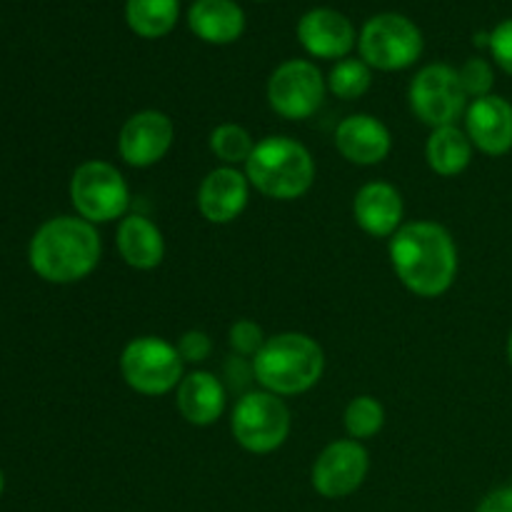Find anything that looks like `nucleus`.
Returning a JSON list of instances; mask_svg holds the SVG:
<instances>
[{"instance_id":"1","label":"nucleus","mask_w":512,"mask_h":512,"mask_svg":"<svg viewBox=\"0 0 512 512\" xmlns=\"http://www.w3.org/2000/svg\"><path fill=\"white\" fill-rule=\"evenodd\" d=\"M388 253L398 280L418 298H440L458 278V245L433 220L405 223L390 238Z\"/></svg>"},{"instance_id":"2","label":"nucleus","mask_w":512,"mask_h":512,"mask_svg":"<svg viewBox=\"0 0 512 512\" xmlns=\"http://www.w3.org/2000/svg\"><path fill=\"white\" fill-rule=\"evenodd\" d=\"M103 243L93 223L78 215H60L35 230L28 248L35 275L55 285L85 280L100 263Z\"/></svg>"},{"instance_id":"3","label":"nucleus","mask_w":512,"mask_h":512,"mask_svg":"<svg viewBox=\"0 0 512 512\" xmlns=\"http://www.w3.org/2000/svg\"><path fill=\"white\" fill-rule=\"evenodd\" d=\"M323 370L325 353L318 340L295 330L268 338L253 358L255 380L280 398L308 393L323 378Z\"/></svg>"},{"instance_id":"4","label":"nucleus","mask_w":512,"mask_h":512,"mask_svg":"<svg viewBox=\"0 0 512 512\" xmlns=\"http://www.w3.org/2000/svg\"><path fill=\"white\" fill-rule=\"evenodd\" d=\"M245 175L260 195L270 200H298L313 188L315 160L303 143L285 135H268L255 143Z\"/></svg>"},{"instance_id":"5","label":"nucleus","mask_w":512,"mask_h":512,"mask_svg":"<svg viewBox=\"0 0 512 512\" xmlns=\"http://www.w3.org/2000/svg\"><path fill=\"white\" fill-rule=\"evenodd\" d=\"M183 365L178 348L158 335L133 338L120 353L123 380L135 393L148 395V398L178 390L180 380L185 378Z\"/></svg>"},{"instance_id":"6","label":"nucleus","mask_w":512,"mask_h":512,"mask_svg":"<svg viewBox=\"0 0 512 512\" xmlns=\"http://www.w3.org/2000/svg\"><path fill=\"white\" fill-rule=\"evenodd\" d=\"M70 200L78 218L93 225L113 223L128 215L130 188L113 163L85 160L70 178Z\"/></svg>"},{"instance_id":"7","label":"nucleus","mask_w":512,"mask_h":512,"mask_svg":"<svg viewBox=\"0 0 512 512\" xmlns=\"http://www.w3.org/2000/svg\"><path fill=\"white\" fill-rule=\"evenodd\" d=\"M230 430L235 443L248 453H275L290 435V410L280 395L253 390L235 403Z\"/></svg>"},{"instance_id":"8","label":"nucleus","mask_w":512,"mask_h":512,"mask_svg":"<svg viewBox=\"0 0 512 512\" xmlns=\"http://www.w3.org/2000/svg\"><path fill=\"white\" fill-rule=\"evenodd\" d=\"M420 53H423V33L405 15H375L360 33V58L370 68L385 70V73L410 68L420 58Z\"/></svg>"},{"instance_id":"9","label":"nucleus","mask_w":512,"mask_h":512,"mask_svg":"<svg viewBox=\"0 0 512 512\" xmlns=\"http://www.w3.org/2000/svg\"><path fill=\"white\" fill-rule=\"evenodd\" d=\"M408 100L415 118L433 130L455 125L468 110V95L458 70L445 63L425 65L410 83Z\"/></svg>"},{"instance_id":"10","label":"nucleus","mask_w":512,"mask_h":512,"mask_svg":"<svg viewBox=\"0 0 512 512\" xmlns=\"http://www.w3.org/2000/svg\"><path fill=\"white\" fill-rule=\"evenodd\" d=\"M323 73L310 60H285L268 80V103L285 120H308L325 100Z\"/></svg>"},{"instance_id":"11","label":"nucleus","mask_w":512,"mask_h":512,"mask_svg":"<svg viewBox=\"0 0 512 512\" xmlns=\"http://www.w3.org/2000/svg\"><path fill=\"white\" fill-rule=\"evenodd\" d=\"M370 470V455L363 443L353 438L335 440L315 458L310 470V483L315 493L328 500L353 495L365 483Z\"/></svg>"},{"instance_id":"12","label":"nucleus","mask_w":512,"mask_h":512,"mask_svg":"<svg viewBox=\"0 0 512 512\" xmlns=\"http://www.w3.org/2000/svg\"><path fill=\"white\" fill-rule=\"evenodd\" d=\"M175 125L163 110H140L123 123L118 133V153L130 168H150L173 148Z\"/></svg>"},{"instance_id":"13","label":"nucleus","mask_w":512,"mask_h":512,"mask_svg":"<svg viewBox=\"0 0 512 512\" xmlns=\"http://www.w3.org/2000/svg\"><path fill=\"white\" fill-rule=\"evenodd\" d=\"M250 198L248 175L220 165L203 178L198 188V210L208 223L228 225L243 215Z\"/></svg>"},{"instance_id":"14","label":"nucleus","mask_w":512,"mask_h":512,"mask_svg":"<svg viewBox=\"0 0 512 512\" xmlns=\"http://www.w3.org/2000/svg\"><path fill=\"white\" fill-rule=\"evenodd\" d=\"M465 133L470 143L485 155H500L512 150V103L500 95H485L473 100L465 110Z\"/></svg>"},{"instance_id":"15","label":"nucleus","mask_w":512,"mask_h":512,"mask_svg":"<svg viewBox=\"0 0 512 512\" xmlns=\"http://www.w3.org/2000/svg\"><path fill=\"white\" fill-rule=\"evenodd\" d=\"M335 148L353 165H378L393 150V135L375 115L355 113L335 130Z\"/></svg>"},{"instance_id":"16","label":"nucleus","mask_w":512,"mask_h":512,"mask_svg":"<svg viewBox=\"0 0 512 512\" xmlns=\"http://www.w3.org/2000/svg\"><path fill=\"white\" fill-rule=\"evenodd\" d=\"M403 195L383 180L365 183L353 198V218L370 238H393L403 228Z\"/></svg>"},{"instance_id":"17","label":"nucleus","mask_w":512,"mask_h":512,"mask_svg":"<svg viewBox=\"0 0 512 512\" xmlns=\"http://www.w3.org/2000/svg\"><path fill=\"white\" fill-rule=\"evenodd\" d=\"M298 40L313 58L338 60L355 48V28L338 10L315 8L300 18Z\"/></svg>"},{"instance_id":"18","label":"nucleus","mask_w":512,"mask_h":512,"mask_svg":"<svg viewBox=\"0 0 512 512\" xmlns=\"http://www.w3.org/2000/svg\"><path fill=\"white\" fill-rule=\"evenodd\" d=\"M225 385L218 375L208 370H193L185 375L178 385V413L183 415L185 423L195 428H208L218 423V418L225 410Z\"/></svg>"},{"instance_id":"19","label":"nucleus","mask_w":512,"mask_h":512,"mask_svg":"<svg viewBox=\"0 0 512 512\" xmlns=\"http://www.w3.org/2000/svg\"><path fill=\"white\" fill-rule=\"evenodd\" d=\"M115 245L125 265L135 270H155L165 258V238L145 215H125L118 223Z\"/></svg>"},{"instance_id":"20","label":"nucleus","mask_w":512,"mask_h":512,"mask_svg":"<svg viewBox=\"0 0 512 512\" xmlns=\"http://www.w3.org/2000/svg\"><path fill=\"white\" fill-rule=\"evenodd\" d=\"M188 23L190 30L205 43L228 45L243 35L245 15L233 0H195Z\"/></svg>"},{"instance_id":"21","label":"nucleus","mask_w":512,"mask_h":512,"mask_svg":"<svg viewBox=\"0 0 512 512\" xmlns=\"http://www.w3.org/2000/svg\"><path fill=\"white\" fill-rule=\"evenodd\" d=\"M473 150L475 145L470 143L465 130H460L458 125H445V128H435L430 133L428 143H425V158H428L433 173L443 175V178H455L470 165Z\"/></svg>"},{"instance_id":"22","label":"nucleus","mask_w":512,"mask_h":512,"mask_svg":"<svg viewBox=\"0 0 512 512\" xmlns=\"http://www.w3.org/2000/svg\"><path fill=\"white\" fill-rule=\"evenodd\" d=\"M180 0H128L125 18L140 38H163L178 23Z\"/></svg>"},{"instance_id":"23","label":"nucleus","mask_w":512,"mask_h":512,"mask_svg":"<svg viewBox=\"0 0 512 512\" xmlns=\"http://www.w3.org/2000/svg\"><path fill=\"white\" fill-rule=\"evenodd\" d=\"M210 153L228 168H238V165L248 163V158L255 150V140L243 125L238 123H223L213 128L208 138Z\"/></svg>"},{"instance_id":"24","label":"nucleus","mask_w":512,"mask_h":512,"mask_svg":"<svg viewBox=\"0 0 512 512\" xmlns=\"http://www.w3.org/2000/svg\"><path fill=\"white\" fill-rule=\"evenodd\" d=\"M343 425L348 435L358 443L375 438L385 425V408L373 395H358L348 403L343 415Z\"/></svg>"},{"instance_id":"25","label":"nucleus","mask_w":512,"mask_h":512,"mask_svg":"<svg viewBox=\"0 0 512 512\" xmlns=\"http://www.w3.org/2000/svg\"><path fill=\"white\" fill-rule=\"evenodd\" d=\"M370 83H373V73H370V65L363 58L338 60V65L328 75V90L335 98L343 100L363 98L370 90Z\"/></svg>"},{"instance_id":"26","label":"nucleus","mask_w":512,"mask_h":512,"mask_svg":"<svg viewBox=\"0 0 512 512\" xmlns=\"http://www.w3.org/2000/svg\"><path fill=\"white\" fill-rule=\"evenodd\" d=\"M458 75L468 98L478 100V98H485V95H493L490 90H493L495 85V73L493 68H490L488 60L483 58L465 60V65L458 70Z\"/></svg>"},{"instance_id":"27","label":"nucleus","mask_w":512,"mask_h":512,"mask_svg":"<svg viewBox=\"0 0 512 512\" xmlns=\"http://www.w3.org/2000/svg\"><path fill=\"white\" fill-rule=\"evenodd\" d=\"M265 340L268 338L263 335V328L258 323H253V320L243 318L230 325L228 343L233 348V353L240 355V358H255L258 350L265 345Z\"/></svg>"},{"instance_id":"28","label":"nucleus","mask_w":512,"mask_h":512,"mask_svg":"<svg viewBox=\"0 0 512 512\" xmlns=\"http://www.w3.org/2000/svg\"><path fill=\"white\" fill-rule=\"evenodd\" d=\"M175 348H178L183 363L198 365L210 358V353H213V340H210V335L205 330H185Z\"/></svg>"},{"instance_id":"29","label":"nucleus","mask_w":512,"mask_h":512,"mask_svg":"<svg viewBox=\"0 0 512 512\" xmlns=\"http://www.w3.org/2000/svg\"><path fill=\"white\" fill-rule=\"evenodd\" d=\"M490 53H493L495 63L512 75V18L503 20L498 28L490 33Z\"/></svg>"},{"instance_id":"30","label":"nucleus","mask_w":512,"mask_h":512,"mask_svg":"<svg viewBox=\"0 0 512 512\" xmlns=\"http://www.w3.org/2000/svg\"><path fill=\"white\" fill-rule=\"evenodd\" d=\"M475 512H512V488H498L483 498Z\"/></svg>"},{"instance_id":"31","label":"nucleus","mask_w":512,"mask_h":512,"mask_svg":"<svg viewBox=\"0 0 512 512\" xmlns=\"http://www.w3.org/2000/svg\"><path fill=\"white\" fill-rule=\"evenodd\" d=\"M508 360H510V365H512V330H510V338H508Z\"/></svg>"},{"instance_id":"32","label":"nucleus","mask_w":512,"mask_h":512,"mask_svg":"<svg viewBox=\"0 0 512 512\" xmlns=\"http://www.w3.org/2000/svg\"><path fill=\"white\" fill-rule=\"evenodd\" d=\"M3 485H5V480H3V470H0V493H3Z\"/></svg>"},{"instance_id":"33","label":"nucleus","mask_w":512,"mask_h":512,"mask_svg":"<svg viewBox=\"0 0 512 512\" xmlns=\"http://www.w3.org/2000/svg\"><path fill=\"white\" fill-rule=\"evenodd\" d=\"M510 488H512V480H510Z\"/></svg>"}]
</instances>
